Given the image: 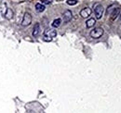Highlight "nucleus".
I'll return each instance as SVG.
<instances>
[{
    "instance_id": "obj_1",
    "label": "nucleus",
    "mask_w": 121,
    "mask_h": 113,
    "mask_svg": "<svg viewBox=\"0 0 121 113\" xmlns=\"http://www.w3.org/2000/svg\"><path fill=\"white\" fill-rule=\"evenodd\" d=\"M56 35H57L56 30H54V29H47L44 32V34H43V40L46 41V42H50V41H52V39L54 37H56Z\"/></svg>"
},
{
    "instance_id": "obj_2",
    "label": "nucleus",
    "mask_w": 121,
    "mask_h": 113,
    "mask_svg": "<svg viewBox=\"0 0 121 113\" xmlns=\"http://www.w3.org/2000/svg\"><path fill=\"white\" fill-rule=\"evenodd\" d=\"M103 34H104V29L101 28V27L94 28L91 32H90V35H91L92 38H94V39H98V38H100Z\"/></svg>"
},
{
    "instance_id": "obj_3",
    "label": "nucleus",
    "mask_w": 121,
    "mask_h": 113,
    "mask_svg": "<svg viewBox=\"0 0 121 113\" xmlns=\"http://www.w3.org/2000/svg\"><path fill=\"white\" fill-rule=\"evenodd\" d=\"M104 7L102 5H100V4L99 5H96L94 7V14H95V17H96L97 20L102 19L103 14H104Z\"/></svg>"
},
{
    "instance_id": "obj_4",
    "label": "nucleus",
    "mask_w": 121,
    "mask_h": 113,
    "mask_svg": "<svg viewBox=\"0 0 121 113\" xmlns=\"http://www.w3.org/2000/svg\"><path fill=\"white\" fill-rule=\"evenodd\" d=\"M32 22V15L29 12H25L22 18V26H29Z\"/></svg>"
},
{
    "instance_id": "obj_5",
    "label": "nucleus",
    "mask_w": 121,
    "mask_h": 113,
    "mask_svg": "<svg viewBox=\"0 0 121 113\" xmlns=\"http://www.w3.org/2000/svg\"><path fill=\"white\" fill-rule=\"evenodd\" d=\"M73 18V13L71 10H66L63 12L62 14V20H63V22L64 23H68Z\"/></svg>"
},
{
    "instance_id": "obj_6",
    "label": "nucleus",
    "mask_w": 121,
    "mask_h": 113,
    "mask_svg": "<svg viewBox=\"0 0 121 113\" xmlns=\"http://www.w3.org/2000/svg\"><path fill=\"white\" fill-rule=\"evenodd\" d=\"M91 13H92V10H91V8L86 7V8H84L83 9H81V11H80V16H81L82 18H84V19H87V18H89V17L91 16Z\"/></svg>"
},
{
    "instance_id": "obj_7",
    "label": "nucleus",
    "mask_w": 121,
    "mask_h": 113,
    "mask_svg": "<svg viewBox=\"0 0 121 113\" xmlns=\"http://www.w3.org/2000/svg\"><path fill=\"white\" fill-rule=\"evenodd\" d=\"M39 33H40V25H39V23H35L34 28H33L32 34H33L34 37H37L39 35Z\"/></svg>"
},
{
    "instance_id": "obj_8",
    "label": "nucleus",
    "mask_w": 121,
    "mask_h": 113,
    "mask_svg": "<svg viewBox=\"0 0 121 113\" xmlns=\"http://www.w3.org/2000/svg\"><path fill=\"white\" fill-rule=\"evenodd\" d=\"M3 14L5 16V18L8 20H10L13 18V11L11 8H6V10L3 12Z\"/></svg>"
},
{
    "instance_id": "obj_9",
    "label": "nucleus",
    "mask_w": 121,
    "mask_h": 113,
    "mask_svg": "<svg viewBox=\"0 0 121 113\" xmlns=\"http://www.w3.org/2000/svg\"><path fill=\"white\" fill-rule=\"evenodd\" d=\"M120 14V8H116L113 11H112V14H111V20H115L118 16Z\"/></svg>"
},
{
    "instance_id": "obj_10",
    "label": "nucleus",
    "mask_w": 121,
    "mask_h": 113,
    "mask_svg": "<svg viewBox=\"0 0 121 113\" xmlns=\"http://www.w3.org/2000/svg\"><path fill=\"white\" fill-rule=\"evenodd\" d=\"M95 23H96V19L91 18L86 21V26H87V28H91L95 25Z\"/></svg>"
},
{
    "instance_id": "obj_11",
    "label": "nucleus",
    "mask_w": 121,
    "mask_h": 113,
    "mask_svg": "<svg viewBox=\"0 0 121 113\" xmlns=\"http://www.w3.org/2000/svg\"><path fill=\"white\" fill-rule=\"evenodd\" d=\"M35 9H36L37 12H43V11L45 10V6H44L43 4L38 3V4L35 5Z\"/></svg>"
},
{
    "instance_id": "obj_12",
    "label": "nucleus",
    "mask_w": 121,
    "mask_h": 113,
    "mask_svg": "<svg viewBox=\"0 0 121 113\" xmlns=\"http://www.w3.org/2000/svg\"><path fill=\"white\" fill-rule=\"evenodd\" d=\"M60 22H61V20H60V19H56V20H54L53 22H52V27L58 28L60 25Z\"/></svg>"
},
{
    "instance_id": "obj_13",
    "label": "nucleus",
    "mask_w": 121,
    "mask_h": 113,
    "mask_svg": "<svg viewBox=\"0 0 121 113\" xmlns=\"http://www.w3.org/2000/svg\"><path fill=\"white\" fill-rule=\"evenodd\" d=\"M66 3H67V5H69V6H75V5L77 4V0H67Z\"/></svg>"
},
{
    "instance_id": "obj_14",
    "label": "nucleus",
    "mask_w": 121,
    "mask_h": 113,
    "mask_svg": "<svg viewBox=\"0 0 121 113\" xmlns=\"http://www.w3.org/2000/svg\"><path fill=\"white\" fill-rule=\"evenodd\" d=\"M43 2H44L45 4H49V3L51 2V0H43Z\"/></svg>"
},
{
    "instance_id": "obj_15",
    "label": "nucleus",
    "mask_w": 121,
    "mask_h": 113,
    "mask_svg": "<svg viewBox=\"0 0 121 113\" xmlns=\"http://www.w3.org/2000/svg\"><path fill=\"white\" fill-rule=\"evenodd\" d=\"M120 20H121V15H120Z\"/></svg>"
}]
</instances>
